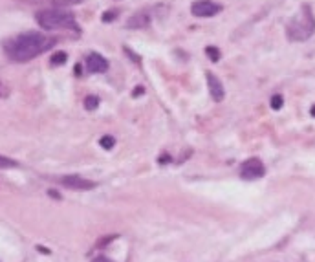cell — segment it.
<instances>
[{"label": "cell", "instance_id": "6da1fadb", "mask_svg": "<svg viewBox=\"0 0 315 262\" xmlns=\"http://www.w3.org/2000/svg\"><path fill=\"white\" fill-rule=\"evenodd\" d=\"M53 44H55L53 39H48L39 31H26V33H20L15 39L8 40L4 44V50H6L11 60L28 62V60L35 59L37 55H40L42 52H46L48 48H52Z\"/></svg>", "mask_w": 315, "mask_h": 262}, {"label": "cell", "instance_id": "7a4b0ae2", "mask_svg": "<svg viewBox=\"0 0 315 262\" xmlns=\"http://www.w3.org/2000/svg\"><path fill=\"white\" fill-rule=\"evenodd\" d=\"M315 35V15L310 4H302L299 13L286 24V37L292 42H304Z\"/></svg>", "mask_w": 315, "mask_h": 262}, {"label": "cell", "instance_id": "3957f363", "mask_svg": "<svg viewBox=\"0 0 315 262\" xmlns=\"http://www.w3.org/2000/svg\"><path fill=\"white\" fill-rule=\"evenodd\" d=\"M37 22L44 30H75V15L66 9H44L37 13Z\"/></svg>", "mask_w": 315, "mask_h": 262}, {"label": "cell", "instance_id": "277c9868", "mask_svg": "<svg viewBox=\"0 0 315 262\" xmlns=\"http://www.w3.org/2000/svg\"><path fill=\"white\" fill-rule=\"evenodd\" d=\"M222 4H218L215 0H196L191 4V13L198 19H211L218 15L222 11Z\"/></svg>", "mask_w": 315, "mask_h": 262}, {"label": "cell", "instance_id": "5b68a950", "mask_svg": "<svg viewBox=\"0 0 315 262\" xmlns=\"http://www.w3.org/2000/svg\"><path fill=\"white\" fill-rule=\"evenodd\" d=\"M264 172H266L264 163L258 158H249L240 167V176L244 180H258L264 176Z\"/></svg>", "mask_w": 315, "mask_h": 262}, {"label": "cell", "instance_id": "8992f818", "mask_svg": "<svg viewBox=\"0 0 315 262\" xmlns=\"http://www.w3.org/2000/svg\"><path fill=\"white\" fill-rule=\"evenodd\" d=\"M60 183L68 189H74V191H90L96 187V181L86 180L83 176H77V174H68L60 178Z\"/></svg>", "mask_w": 315, "mask_h": 262}, {"label": "cell", "instance_id": "52a82bcc", "mask_svg": "<svg viewBox=\"0 0 315 262\" xmlns=\"http://www.w3.org/2000/svg\"><path fill=\"white\" fill-rule=\"evenodd\" d=\"M86 68H88V72H92V74H103V72H106L108 70V60L101 55V53L98 52H92L86 55Z\"/></svg>", "mask_w": 315, "mask_h": 262}, {"label": "cell", "instance_id": "ba28073f", "mask_svg": "<svg viewBox=\"0 0 315 262\" xmlns=\"http://www.w3.org/2000/svg\"><path fill=\"white\" fill-rule=\"evenodd\" d=\"M205 81H207V86H209L211 98L215 99L217 103H220V101H224V98H225L224 84H222V81L218 79L217 75L211 74V72H207V74H205Z\"/></svg>", "mask_w": 315, "mask_h": 262}, {"label": "cell", "instance_id": "9c48e42d", "mask_svg": "<svg viewBox=\"0 0 315 262\" xmlns=\"http://www.w3.org/2000/svg\"><path fill=\"white\" fill-rule=\"evenodd\" d=\"M150 20H152V17L147 11H139V13H136V15H132L128 19L127 28H130V30H143V28L149 26Z\"/></svg>", "mask_w": 315, "mask_h": 262}, {"label": "cell", "instance_id": "30bf717a", "mask_svg": "<svg viewBox=\"0 0 315 262\" xmlns=\"http://www.w3.org/2000/svg\"><path fill=\"white\" fill-rule=\"evenodd\" d=\"M84 0H52V4L57 9H64L70 6H77V4H83Z\"/></svg>", "mask_w": 315, "mask_h": 262}, {"label": "cell", "instance_id": "8fae6325", "mask_svg": "<svg viewBox=\"0 0 315 262\" xmlns=\"http://www.w3.org/2000/svg\"><path fill=\"white\" fill-rule=\"evenodd\" d=\"M205 55L211 59V62H218L220 57H222V52L218 50L217 46H207V48H205Z\"/></svg>", "mask_w": 315, "mask_h": 262}, {"label": "cell", "instance_id": "7c38bea8", "mask_svg": "<svg viewBox=\"0 0 315 262\" xmlns=\"http://www.w3.org/2000/svg\"><path fill=\"white\" fill-rule=\"evenodd\" d=\"M68 60V55L64 52H57L52 55V59H50V62H52V66H60V64H64Z\"/></svg>", "mask_w": 315, "mask_h": 262}, {"label": "cell", "instance_id": "4fadbf2b", "mask_svg": "<svg viewBox=\"0 0 315 262\" xmlns=\"http://www.w3.org/2000/svg\"><path fill=\"white\" fill-rule=\"evenodd\" d=\"M118 17H119V11H118V9H108V11H105V13L101 15V20H103V22H114Z\"/></svg>", "mask_w": 315, "mask_h": 262}, {"label": "cell", "instance_id": "5bb4252c", "mask_svg": "<svg viewBox=\"0 0 315 262\" xmlns=\"http://www.w3.org/2000/svg\"><path fill=\"white\" fill-rule=\"evenodd\" d=\"M98 106H99L98 96H88V98L84 99V108H86V110H96Z\"/></svg>", "mask_w": 315, "mask_h": 262}, {"label": "cell", "instance_id": "9a60e30c", "mask_svg": "<svg viewBox=\"0 0 315 262\" xmlns=\"http://www.w3.org/2000/svg\"><path fill=\"white\" fill-rule=\"evenodd\" d=\"M270 105H271V108H273V110H280V108H282V105H284V98H282V96H278V94H275V96L271 98Z\"/></svg>", "mask_w": 315, "mask_h": 262}, {"label": "cell", "instance_id": "2e32d148", "mask_svg": "<svg viewBox=\"0 0 315 262\" xmlns=\"http://www.w3.org/2000/svg\"><path fill=\"white\" fill-rule=\"evenodd\" d=\"M13 167H17L15 160L6 158V156H0V169H13Z\"/></svg>", "mask_w": 315, "mask_h": 262}, {"label": "cell", "instance_id": "e0dca14e", "mask_svg": "<svg viewBox=\"0 0 315 262\" xmlns=\"http://www.w3.org/2000/svg\"><path fill=\"white\" fill-rule=\"evenodd\" d=\"M101 147H103V149H106V150H110L114 147V145H116V140H114L112 136H103V138H101Z\"/></svg>", "mask_w": 315, "mask_h": 262}, {"label": "cell", "instance_id": "ac0fdd59", "mask_svg": "<svg viewBox=\"0 0 315 262\" xmlns=\"http://www.w3.org/2000/svg\"><path fill=\"white\" fill-rule=\"evenodd\" d=\"M125 53H127L128 57H130V60H134V62H138V64H141V59H139V55L132 52L130 48H125Z\"/></svg>", "mask_w": 315, "mask_h": 262}, {"label": "cell", "instance_id": "d6986e66", "mask_svg": "<svg viewBox=\"0 0 315 262\" xmlns=\"http://www.w3.org/2000/svg\"><path fill=\"white\" fill-rule=\"evenodd\" d=\"M92 262H114V261H110V259H106V257H98V259H94Z\"/></svg>", "mask_w": 315, "mask_h": 262}, {"label": "cell", "instance_id": "ffe728a7", "mask_svg": "<svg viewBox=\"0 0 315 262\" xmlns=\"http://www.w3.org/2000/svg\"><path fill=\"white\" fill-rule=\"evenodd\" d=\"M6 94H8V90H6V86H4V84H0V98H4Z\"/></svg>", "mask_w": 315, "mask_h": 262}, {"label": "cell", "instance_id": "44dd1931", "mask_svg": "<svg viewBox=\"0 0 315 262\" xmlns=\"http://www.w3.org/2000/svg\"><path fill=\"white\" fill-rule=\"evenodd\" d=\"M141 94H143V88H141V86H139V88H138V90H134V92H132V96H134V98H136V96H141Z\"/></svg>", "mask_w": 315, "mask_h": 262}, {"label": "cell", "instance_id": "7402d4cb", "mask_svg": "<svg viewBox=\"0 0 315 262\" xmlns=\"http://www.w3.org/2000/svg\"><path fill=\"white\" fill-rule=\"evenodd\" d=\"M75 75H81V66H79V64H75Z\"/></svg>", "mask_w": 315, "mask_h": 262}, {"label": "cell", "instance_id": "603a6c76", "mask_svg": "<svg viewBox=\"0 0 315 262\" xmlns=\"http://www.w3.org/2000/svg\"><path fill=\"white\" fill-rule=\"evenodd\" d=\"M169 161V156H161L159 158V163H167Z\"/></svg>", "mask_w": 315, "mask_h": 262}, {"label": "cell", "instance_id": "cb8c5ba5", "mask_svg": "<svg viewBox=\"0 0 315 262\" xmlns=\"http://www.w3.org/2000/svg\"><path fill=\"white\" fill-rule=\"evenodd\" d=\"M312 116H315V105L312 106Z\"/></svg>", "mask_w": 315, "mask_h": 262}]
</instances>
